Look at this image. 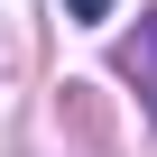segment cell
<instances>
[{"instance_id":"1","label":"cell","mask_w":157,"mask_h":157,"mask_svg":"<svg viewBox=\"0 0 157 157\" xmlns=\"http://www.w3.org/2000/svg\"><path fill=\"white\" fill-rule=\"evenodd\" d=\"M120 74L139 83V102H148V120H157V10H148V19H139V37L120 46Z\"/></svg>"},{"instance_id":"2","label":"cell","mask_w":157,"mask_h":157,"mask_svg":"<svg viewBox=\"0 0 157 157\" xmlns=\"http://www.w3.org/2000/svg\"><path fill=\"white\" fill-rule=\"evenodd\" d=\"M65 10H74V19H111V0H65Z\"/></svg>"}]
</instances>
